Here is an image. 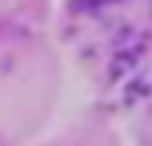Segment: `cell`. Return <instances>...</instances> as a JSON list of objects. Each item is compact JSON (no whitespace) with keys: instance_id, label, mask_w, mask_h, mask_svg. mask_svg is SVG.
<instances>
[{"instance_id":"1","label":"cell","mask_w":152,"mask_h":146,"mask_svg":"<svg viewBox=\"0 0 152 146\" xmlns=\"http://www.w3.org/2000/svg\"><path fill=\"white\" fill-rule=\"evenodd\" d=\"M115 0H75V10H96V6H109Z\"/></svg>"}]
</instances>
